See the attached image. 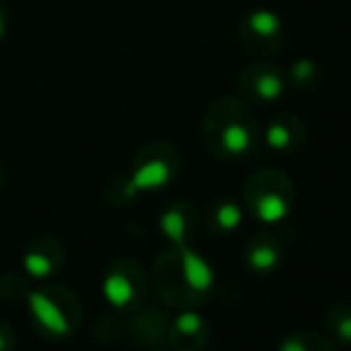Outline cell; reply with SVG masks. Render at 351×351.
<instances>
[{"label": "cell", "instance_id": "1", "mask_svg": "<svg viewBox=\"0 0 351 351\" xmlns=\"http://www.w3.org/2000/svg\"><path fill=\"white\" fill-rule=\"evenodd\" d=\"M200 137L215 159L241 161L258 152L263 128L241 97H219L202 113Z\"/></svg>", "mask_w": 351, "mask_h": 351}, {"label": "cell", "instance_id": "2", "mask_svg": "<svg viewBox=\"0 0 351 351\" xmlns=\"http://www.w3.org/2000/svg\"><path fill=\"white\" fill-rule=\"evenodd\" d=\"M152 284L161 301L178 311H195L210 298L215 272L205 255L188 248H169L154 260Z\"/></svg>", "mask_w": 351, "mask_h": 351}, {"label": "cell", "instance_id": "3", "mask_svg": "<svg viewBox=\"0 0 351 351\" xmlns=\"http://www.w3.org/2000/svg\"><path fill=\"white\" fill-rule=\"evenodd\" d=\"M27 308L34 327L46 339H68L82 322V303L73 289L63 284H46L27 296Z\"/></svg>", "mask_w": 351, "mask_h": 351}, {"label": "cell", "instance_id": "4", "mask_svg": "<svg viewBox=\"0 0 351 351\" xmlns=\"http://www.w3.org/2000/svg\"><path fill=\"white\" fill-rule=\"evenodd\" d=\"M296 186L284 171L263 169L243 183V202L248 212L263 224H279L296 210Z\"/></svg>", "mask_w": 351, "mask_h": 351}, {"label": "cell", "instance_id": "5", "mask_svg": "<svg viewBox=\"0 0 351 351\" xmlns=\"http://www.w3.org/2000/svg\"><path fill=\"white\" fill-rule=\"evenodd\" d=\"M181 171V154L171 142H147L132 156L130 181L137 191H159L166 188Z\"/></svg>", "mask_w": 351, "mask_h": 351}, {"label": "cell", "instance_id": "6", "mask_svg": "<svg viewBox=\"0 0 351 351\" xmlns=\"http://www.w3.org/2000/svg\"><path fill=\"white\" fill-rule=\"evenodd\" d=\"M101 291L116 311L140 308L147 296V274L142 265L132 258H116L104 274Z\"/></svg>", "mask_w": 351, "mask_h": 351}, {"label": "cell", "instance_id": "7", "mask_svg": "<svg viewBox=\"0 0 351 351\" xmlns=\"http://www.w3.org/2000/svg\"><path fill=\"white\" fill-rule=\"evenodd\" d=\"M239 41L255 58L274 56L284 44L282 17L267 8H255V10L245 12L239 22Z\"/></svg>", "mask_w": 351, "mask_h": 351}, {"label": "cell", "instance_id": "8", "mask_svg": "<svg viewBox=\"0 0 351 351\" xmlns=\"http://www.w3.org/2000/svg\"><path fill=\"white\" fill-rule=\"evenodd\" d=\"M236 87H239V97L245 104L269 106L287 92V73L269 60H255L239 73Z\"/></svg>", "mask_w": 351, "mask_h": 351}, {"label": "cell", "instance_id": "9", "mask_svg": "<svg viewBox=\"0 0 351 351\" xmlns=\"http://www.w3.org/2000/svg\"><path fill=\"white\" fill-rule=\"evenodd\" d=\"M65 265V248L56 236H36L29 241L22 255V267L29 279L46 282L56 277Z\"/></svg>", "mask_w": 351, "mask_h": 351}, {"label": "cell", "instance_id": "10", "mask_svg": "<svg viewBox=\"0 0 351 351\" xmlns=\"http://www.w3.org/2000/svg\"><path fill=\"white\" fill-rule=\"evenodd\" d=\"M200 229V217L195 207L188 200H176L166 205L159 215V231L176 245V248H188L193 245Z\"/></svg>", "mask_w": 351, "mask_h": 351}, {"label": "cell", "instance_id": "11", "mask_svg": "<svg viewBox=\"0 0 351 351\" xmlns=\"http://www.w3.org/2000/svg\"><path fill=\"white\" fill-rule=\"evenodd\" d=\"M212 339L207 320L195 311H181L171 320L169 346L171 351H205Z\"/></svg>", "mask_w": 351, "mask_h": 351}, {"label": "cell", "instance_id": "12", "mask_svg": "<svg viewBox=\"0 0 351 351\" xmlns=\"http://www.w3.org/2000/svg\"><path fill=\"white\" fill-rule=\"evenodd\" d=\"M171 317L166 311L156 306L135 308L130 322H128V335L135 344L142 346H159L169 341Z\"/></svg>", "mask_w": 351, "mask_h": 351}, {"label": "cell", "instance_id": "13", "mask_svg": "<svg viewBox=\"0 0 351 351\" xmlns=\"http://www.w3.org/2000/svg\"><path fill=\"white\" fill-rule=\"evenodd\" d=\"M306 123L293 113H277L263 128V142L274 152H296L306 142Z\"/></svg>", "mask_w": 351, "mask_h": 351}, {"label": "cell", "instance_id": "14", "mask_svg": "<svg viewBox=\"0 0 351 351\" xmlns=\"http://www.w3.org/2000/svg\"><path fill=\"white\" fill-rule=\"evenodd\" d=\"M284 263V243L279 241L277 234H269V231H263V234H255L253 239L245 245V265H248L250 272L255 274H267L277 272Z\"/></svg>", "mask_w": 351, "mask_h": 351}, {"label": "cell", "instance_id": "15", "mask_svg": "<svg viewBox=\"0 0 351 351\" xmlns=\"http://www.w3.org/2000/svg\"><path fill=\"white\" fill-rule=\"evenodd\" d=\"M241 224H243V210L234 197H217L205 212L207 231L217 239L231 236L241 229Z\"/></svg>", "mask_w": 351, "mask_h": 351}, {"label": "cell", "instance_id": "16", "mask_svg": "<svg viewBox=\"0 0 351 351\" xmlns=\"http://www.w3.org/2000/svg\"><path fill=\"white\" fill-rule=\"evenodd\" d=\"M274 351H335V344L325 335L313 330L289 332Z\"/></svg>", "mask_w": 351, "mask_h": 351}, {"label": "cell", "instance_id": "17", "mask_svg": "<svg viewBox=\"0 0 351 351\" xmlns=\"http://www.w3.org/2000/svg\"><path fill=\"white\" fill-rule=\"evenodd\" d=\"M320 80H322L320 65L311 58H301L296 63H291V68L287 73V84L296 87L298 92H311V89H315L320 84Z\"/></svg>", "mask_w": 351, "mask_h": 351}, {"label": "cell", "instance_id": "18", "mask_svg": "<svg viewBox=\"0 0 351 351\" xmlns=\"http://www.w3.org/2000/svg\"><path fill=\"white\" fill-rule=\"evenodd\" d=\"M325 330L330 339L337 344H351V306L349 303H337L327 311Z\"/></svg>", "mask_w": 351, "mask_h": 351}, {"label": "cell", "instance_id": "19", "mask_svg": "<svg viewBox=\"0 0 351 351\" xmlns=\"http://www.w3.org/2000/svg\"><path fill=\"white\" fill-rule=\"evenodd\" d=\"M29 284H27V277L15 272H5L0 277V298L10 303H27V296H29Z\"/></svg>", "mask_w": 351, "mask_h": 351}, {"label": "cell", "instance_id": "20", "mask_svg": "<svg viewBox=\"0 0 351 351\" xmlns=\"http://www.w3.org/2000/svg\"><path fill=\"white\" fill-rule=\"evenodd\" d=\"M106 193H108V200H111L113 205H128L140 191L132 186L130 176H128V178H116V181H111V186H108Z\"/></svg>", "mask_w": 351, "mask_h": 351}, {"label": "cell", "instance_id": "21", "mask_svg": "<svg viewBox=\"0 0 351 351\" xmlns=\"http://www.w3.org/2000/svg\"><path fill=\"white\" fill-rule=\"evenodd\" d=\"M17 335L5 320H0V351H15Z\"/></svg>", "mask_w": 351, "mask_h": 351}, {"label": "cell", "instance_id": "22", "mask_svg": "<svg viewBox=\"0 0 351 351\" xmlns=\"http://www.w3.org/2000/svg\"><path fill=\"white\" fill-rule=\"evenodd\" d=\"M5 29H8V12H5V5L0 3V41L5 36Z\"/></svg>", "mask_w": 351, "mask_h": 351}, {"label": "cell", "instance_id": "23", "mask_svg": "<svg viewBox=\"0 0 351 351\" xmlns=\"http://www.w3.org/2000/svg\"><path fill=\"white\" fill-rule=\"evenodd\" d=\"M0 183H3V173H0Z\"/></svg>", "mask_w": 351, "mask_h": 351}, {"label": "cell", "instance_id": "24", "mask_svg": "<svg viewBox=\"0 0 351 351\" xmlns=\"http://www.w3.org/2000/svg\"><path fill=\"white\" fill-rule=\"evenodd\" d=\"M169 351H171V349H169Z\"/></svg>", "mask_w": 351, "mask_h": 351}]
</instances>
